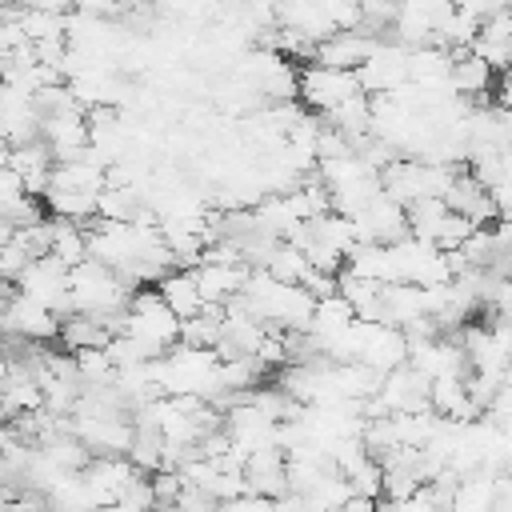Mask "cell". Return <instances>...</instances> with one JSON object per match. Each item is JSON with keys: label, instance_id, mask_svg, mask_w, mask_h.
Listing matches in <instances>:
<instances>
[{"label": "cell", "instance_id": "obj_17", "mask_svg": "<svg viewBox=\"0 0 512 512\" xmlns=\"http://www.w3.org/2000/svg\"><path fill=\"white\" fill-rule=\"evenodd\" d=\"M72 364H76L80 388H104L116 376V364L108 360L104 348H72Z\"/></svg>", "mask_w": 512, "mask_h": 512}, {"label": "cell", "instance_id": "obj_21", "mask_svg": "<svg viewBox=\"0 0 512 512\" xmlns=\"http://www.w3.org/2000/svg\"><path fill=\"white\" fill-rule=\"evenodd\" d=\"M32 256L24 252V244L16 240V236H8L4 244H0V276H8V280H16L20 276V268L28 264Z\"/></svg>", "mask_w": 512, "mask_h": 512}, {"label": "cell", "instance_id": "obj_19", "mask_svg": "<svg viewBox=\"0 0 512 512\" xmlns=\"http://www.w3.org/2000/svg\"><path fill=\"white\" fill-rule=\"evenodd\" d=\"M264 268H268L276 280H284V284H300L304 272H308V260H304V252H300L296 244L276 240V248L264 256Z\"/></svg>", "mask_w": 512, "mask_h": 512}, {"label": "cell", "instance_id": "obj_16", "mask_svg": "<svg viewBox=\"0 0 512 512\" xmlns=\"http://www.w3.org/2000/svg\"><path fill=\"white\" fill-rule=\"evenodd\" d=\"M140 188L132 184H104L96 192V216L100 220H132V212L140 208Z\"/></svg>", "mask_w": 512, "mask_h": 512}, {"label": "cell", "instance_id": "obj_23", "mask_svg": "<svg viewBox=\"0 0 512 512\" xmlns=\"http://www.w3.org/2000/svg\"><path fill=\"white\" fill-rule=\"evenodd\" d=\"M4 372H8V348L0 344V380H4Z\"/></svg>", "mask_w": 512, "mask_h": 512}, {"label": "cell", "instance_id": "obj_11", "mask_svg": "<svg viewBox=\"0 0 512 512\" xmlns=\"http://www.w3.org/2000/svg\"><path fill=\"white\" fill-rule=\"evenodd\" d=\"M156 292H160V300L184 320V316H192V312H200V292H196V280H192V268H168L160 280H156Z\"/></svg>", "mask_w": 512, "mask_h": 512}, {"label": "cell", "instance_id": "obj_12", "mask_svg": "<svg viewBox=\"0 0 512 512\" xmlns=\"http://www.w3.org/2000/svg\"><path fill=\"white\" fill-rule=\"evenodd\" d=\"M44 208L48 216H60V220H92L96 216V192H80V188H60V184H48L44 188Z\"/></svg>", "mask_w": 512, "mask_h": 512}, {"label": "cell", "instance_id": "obj_6", "mask_svg": "<svg viewBox=\"0 0 512 512\" xmlns=\"http://www.w3.org/2000/svg\"><path fill=\"white\" fill-rule=\"evenodd\" d=\"M244 472V488L260 492L268 500H276L280 492H288V476H284V452L280 448H252L240 464Z\"/></svg>", "mask_w": 512, "mask_h": 512}, {"label": "cell", "instance_id": "obj_1", "mask_svg": "<svg viewBox=\"0 0 512 512\" xmlns=\"http://www.w3.org/2000/svg\"><path fill=\"white\" fill-rule=\"evenodd\" d=\"M348 96H360V80H356L352 68H328V64L308 60L296 72V100H304L308 112H320L324 116L328 108H336Z\"/></svg>", "mask_w": 512, "mask_h": 512}, {"label": "cell", "instance_id": "obj_8", "mask_svg": "<svg viewBox=\"0 0 512 512\" xmlns=\"http://www.w3.org/2000/svg\"><path fill=\"white\" fill-rule=\"evenodd\" d=\"M244 272H248V264H216V260H200V264L192 268V280H196V292H200L204 304H220L224 296L240 292Z\"/></svg>", "mask_w": 512, "mask_h": 512}, {"label": "cell", "instance_id": "obj_22", "mask_svg": "<svg viewBox=\"0 0 512 512\" xmlns=\"http://www.w3.org/2000/svg\"><path fill=\"white\" fill-rule=\"evenodd\" d=\"M12 436H16V432H12L8 424H0V456H4V448H8V440H12Z\"/></svg>", "mask_w": 512, "mask_h": 512}, {"label": "cell", "instance_id": "obj_4", "mask_svg": "<svg viewBox=\"0 0 512 512\" xmlns=\"http://www.w3.org/2000/svg\"><path fill=\"white\" fill-rule=\"evenodd\" d=\"M360 80V92H392L396 84L408 80V48L396 40H376V48L352 68Z\"/></svg>", "mask_w": 512, "mask_h": 512}, {"label": "cell", "instance_id": "obj_14", "mask_svg": "<svg viewBox=\"0 0 512 512\" xmlns=\"http://www.w3.org/2000/svg\"><path fill=\"white\" fill-rule=\"evenodd\" d=\"M48 256H56L64 268L80 264L88 256V240H84V224L76 220H60L52 216V244H48Z\"/></svg>", "mask_w": 512, "mask_h": 512}, {"label": "cell", "instance_id": "obj_5", "mask_svg": "<svg viewBox=\"0 0 512 512\" xmlns=\"http://www.w3.org/2000/svg\"><path fill=\"white\" fill-rule=\"evenodd\" d=\"M380 36H364L360 28H332L328 36H320L312 44V56L316 64H328V68H356L372 48H376Z\"/></svg>", "mask_w": 512, "mask_h": 512}, {"label": "cell", "instance_id": "obj_2", "mask_svg": "<svg viewBox=\"0 0 512 512\" xmlns=\"http://www.w3.org/2000/svg\"><path fill=\"white\" fill-rule=\"evenodd\" d=\"M12 288L16 292H24L28 300H36V304H44V308H52L56 316H64V312H72V296H68V268L56 260V256H32L24 268H20V276L12 280Z\"/></svg>", "mask_w": 512, "mask_h": 512}, {"label": "cell", "instance_id": "obj_10", "mask_svg": "<svg viewBox=\"0 0 512 512\" xmlns=\"http://www.w3.org/2000/svg\"><path fill=\"white\" fill-rule=\"evenodd\" d=\"M404 356H408V340H404V332H400L396 324H384V320L372 328V336H368V344H364V352H360V360L372 364L376 372L396 368Z\"/></svg>", "mask_w": 512, "mask_h": 512}, {"label": "cell", "instance_id": "obj_7", "mask_svg": "<svg viewBox=\"0 0 512 512\" xmlns=\"http://www.w3.org/2000/svg\"><path fill=\"white\" fill-rule=\"evenodd\" d=\"M500 76L504 72H492L476 52H460V56L448 60V88L456 96H480L484 100V96H492Z\"/></svg>", "mask_w": 512, "mask_h": 512}, {"label": "cell", "instance_id": "obj_3", "mask_svg": "<svg viewBox=\"0 0 512 512\" xmlns=\"http://www.w3.org/2000/svg\"><path fill=\"white\" fill-rule=\"evenodd\" d=\"M60 316L36 300H28L24 292H8V300L0 304V336H24V340H56Z\"/></svg>", "mask_w": 512, "mask_h": 512}, {"label": "cell", "instance_id": "obj_13", "mask_svg": "<svg viewBox=\"0 0 512 512\" xmlns=\"http://www.w3.org/2000/svg\"><path fill=\"white\" fill-rule=\"evenodd\" d=\"M328 128H336V132H344L348 140H360L364 132H372V116H368V96L360 92V96H348V100H340L336 108H328L324 116H320Z\"/></svg>", "mask_w": 512, "mask_h": 512}, {"label": "cell", "instance_id": "obj_9", "mask_svg": "<svg viewBox=\"0 0 512 512\" xmlns=\"http://www.w3.org/2000/svg\"><path fill=\"white\" fill-rule=\"evenodd\" d=\"M108 328H104V320L96 316V312H80V308H72V312H64L60 316V328H56V340L72 352V348H104L108 344Z\"/></svg>", "mask_w": 512, "mask_h": 512}, {"label": "cell", "instance_id": "obj_15", "mask_svg": "<svg viewBox=\"0 0 512 512\" xmlns=\"http://www.w3.org/2000/svg\"><path fill=\"white\" fill-rule=\"evenodd\" d=\"M348 320H352V304H348L340 292H328V296H316V304H312V316H308V328H304V332H312V336L320 340V336L340 332Z\"/></svg>", "mask_w": 512, "mask_h": 512}, {"label": "cell", "instance_id": "obj_20", "mask_svg": "<svg viewBox=\"0 0 512 512\" xmlns=\"http://www.w3.org/2000/svg\"><path fill=\"white\" fill-rule=\"evenodd\" d=\"M472 228H476V224H472L468 216H460V212H452V208H448V212H444V220H440V224H436V232H432V244H436V248H460V244H464V236H468Z\"/></svg>", "mask_w": 512, "mask_h": 512}, {"label": "cell", "instance_id": "obj_18", "mask_svg": "<svg viewBox=\"0 0 512 512\" xmlns=\"http://www.w3.org/2000/svg\"><path fill=\"white\" fill-rule=\"evenodd\" d=\"M64 16L68 12H56V8H32V4H20L16 8V20L24 28L28 40H52V36H64Z\"/></svg>", "mask_w": 512, "mask_h": 512}]
</instances>
